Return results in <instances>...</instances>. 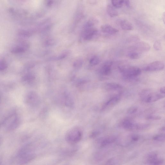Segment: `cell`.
<instances>
[{
    "label": "cell",
    "instance_id": "cell-1",
    "mask_svg": "<svg viewBox=\"0 0 165 165\" xmlns=\"http://www.w3.org/2000/svg\"><path fill=\"white\" fill-rule=\"evenodd\" d=\"M119 69L125 78L127 79H133L141 73L140 68L135 67L122 66L119 67Z\"/></svg>",
    "mask_w": 165,
    "mask_h": 165
},
{
    "label": "cell",
    "instance_id": "cell-2",
    "mask_svg": "<svg viewBox=\"0 0 165 165\" xmlns=\"http://www.w3.org/2000/svg\"><path fill=\"white\" fill-rule=\"evenodd\" d=\"M82 132L77 129L70 131L66 135V141L69 144L75 145L79 142L82 137Z\"/></svg>",
    "mask_w": 165,
    "mask_h": 165
},
{
    "label": "cell",
    "instance_id": "cell-3",
    "mask_svg": "<svg viewBox=\"0 0 165 165\" xmlns=\"http://www.w3.org/2000/svg\"><path fill=\"white\" fill-rule=\"evenodd\" d=\"M164 68V64L163 62L156 61L152 62L147 65L144 69L147 72H155L159 71Z\"/></svg>",
    "mask_w": 165,
    "mask_h": 165
},
{
    "label": "cell",
    "instance_id": "cell-4",
    "mask_svg": "<svg viewBox=\"0 0 165 165\" xmlns=\"http://www.w3.org/2000/svg\"><path fill=\"white\" fill-rule=\"evenodd\" d=\"M120 100L121 97L119 96H115L111 98L104 104L102 107V110L106 112L111 109L120 102Z\"/></svg>",
    "mask_w": 165,
    "mask_h": 165
},
{
    "label": "cell",
    "instance_id": "cell-5",
    "mask_svg": "<svg viewBox=\"0 0 165 165\" xmlns=\"http://www.w3.org/2000/svg\"><path fill=\"white\" fill-rule=\"evenodd\" d=\"M133 50L137 51L146 52L149 51L151 46L149 44L145 42H139L135 44L133 46Z\"/></svg>",
    "mask_w": 165,
    "mask_h": 165
},
{
    "label": "cell",
    "instance_id": "cell-6",
    "mask_svg": "<svg viewBox=\"0 0 165 165\" xmlns=\"http://www.w3.org/2000/svg\"><path fill=\"white\" fill-rule=\"evenodd\" d=\"M36 157L33 153L29 152L18 157V162L20 165H25L33 160Z\"/></svg>",
    "mask_w": 165,
    "mask_h": 165
},
{
    "label": "cell",
    "instance_id": "cell-7",
    "mask_svg": "<svg viewBox=\"0 0 165 165\" xmlns=\"http://www.w3.org/2000/svg\"><path fill=\"white\" fill-rule=\"evenodd\" d=\"M164 94L159 93H153L149 94L146 98V101L147 103L154 102L164 97Z\"/></svg>",
    "mask_w": 165,
    "mask_h": 165
},
{
    "label": "cell",
    "instance_id": "cell-8",
    "mask_svg": "<svg viewBox=\"0 0 165 165\" xmlns=\"http://www.w3.org/2000/svg\"><path fill=\"white\" fill-rule=\"evenodd\" d=\"M113 63L111 61L106 62L103 65L101 69V73L104 76H108L110 75L111 72L112 67Z\"/></svg>",
    "mask_w": 165,
    "mask_h": 165
},
{
    "label": "cell",
    "instance_id": "cell-9",
    "mask_svg": "<svg viewBox=\"0 0 165 165\" xmlns=\"http://www.w3.org/2000/svg\"><path fill=\"white\" fill-rule=\"evenodd\" d=\"M102 31L105 33L110 34H115L119 32V30L109 24H104L101 27Z\"/></svg>",
    "mask_w": 165,
    "mask_h": 165
},
{
    "label": "cell",
    "instance_id": "cell-10",
    "mask_svg": "<svg viewBox=\"0 0 165 165\" xmlns=\"http://www.w3.org/2000/svg\"><path fill=\"white\" fill-rule=\"evenodd\" d=\"M119 24L123 30L130 31L133 29V26L131 23L126 20H121L119 22Z\"/></svg>",
    "mask_w": 165,
    "mask_h": 165
},
{
    "label": "cell",
    "instance_id": "cell-11",
    "mask_svg": "<svg viewBox=\"0 0 165 165\" xmlns=\"http://www.w3.org/2000/svg\"><path fill=\"white\" fill-rule=\"evenodd\" d=\"M116 140V138L114 137H109L103 139L100 144L101 147H104L112 144Z\"/></svg>",
    "mask_w": 165,
    "mask_h": 165
},
{
    "label": "cell",
    "instance_id": "cell-12",
    "mask_svg": "<svg viewBox=\"0 0 165 165\" xmlns=\"http://www.w3.org/2000/svg\"><path fill=\"white\" fill-rule=\"evenodd\" d=\"M122 126L124 128L128 130H131L136 129V125H134L130 121L126 120L122 123Z\"/></svg>",
    "mask_w": 165,
    "mask_h": 165
},
{
    "label": "cell",
    "instance_id": "cell-13",
    "mask_svg": "<svg viewBox=\"0 0 165 165\" xmlns=\"http://www.w3.org/2000/svg\"><path fill=\"white\" fill-rule=\"evenodd\" d=\"M107 10L109 15L111 17L117 16L119 15L118 12L116 8L112 5L110 4L108 5Z\"/></svg>",
    "mask_w": 165,
    "mask_h": 165
},
{
    "label": "cell",
    "instance_id": "cell-14",
    "mask_svg": "<svg viewBox=\"0 0 165 165\" xmlns=\"http://www.w3.org/2000/svg\"><path fill=\"white\" fill-rule=\"evenodd\" d=\"M106 88L109 90H116L121 89L122 88V87L119 84H117L113 82H109L105 86Z\"/></svg>",
    "mask_w": 165,
    "mask_h": 165
},
{
    "label": "cell",
    "instance_id": "cell-15",
    "mask_svg": "<svg viewBox=\"0 0 165 165\" xmlns=\"http://www.w3.org/2000/svg\"><path fill=\"white\" fill-rule=\"evenodd\" d=\"M124 1H112V5L115 8H120L122 7L124 4Z\"/></svg>",
    "mask_w": 165,
    "mask_h": 165
},
{
    "label": "cell",
    "instance_id": "cell-16",
    "mask_svg": "<svg viewBox=\"0 0 165 165\" xmlns=\"http://www.w3.org/2000/svg\"><path fill=\"white\" fill-rule=\"evenodd\" d=\"M128 57L132 60H136L139 57V53L136 51H132L129 53L128 54Z\"/></svg>",
    "mask_w": 165,
    "mask_h": 165
},
{
    "label": "cell",
    "instance_id": "cell-17",
    "mask_svg": "<svg viewBox=\"0 0 165 165\" xmlns=\"http://www.w3.org/2000/svg\"><path fill=\"white\" fill-rule=\"evenodd\" d=\"M153 46H154V48L157 51L160 50L162 48L161 43L160 41L157 40L155 41Z\"/></svg>",
    "mask_w": 165,
    "mask_h": 165
},
{
    "label": "cell",
    "instance_id": "cell-18",
    "mask_svg": "<svg viewBox=\"0 0 165 165\" xmlns=\"http://www.w3.org/2000/svg\"><path fill=\"white\" fill-rule=\"evenodd\" d=\"M100 59L98 56L93 57L91 60L90 63L93 65H96L98 64L100 62Z\"/></svg>",
    "mask_w": 165,
    "mask_h": 165
},
{
    "label": "cell",
    "instance_id": "cell-19",
    "mask_svg": "<svg viewBox=\"0 0 165 165\" xmlns=\"http://www.w3.org/2000/svg\"><path fill=\"white\" fill-rule=\"evenodd\" d=\"M153 139L158 141H163L165 139L164 136L163 134L157 135L153 138Z\"/></svg>",
    "mask_w": 165,
    "mask_h": 165
},
{
    "label": "cell",
    "instance_id": "cell-20",
    "mask_svg": "<svg viewBox=\"0 0 165 165\" xmlns=\"http://www.w3.org/2000/svg\"><path fill=\"white\" fill-rule=\"evenodd\" d=\"M161 119V116L157 115H150L146 118V119L148 120H159Z\"/></svg>",
    "mask_w": 165,
    "mask_h": 165
},
{
    "label": "cell",
    "instance_id": "cell-21",
    "mask_svg": "<svg viewBox=\"0 0 165 165\" xmlns=\"http://www.w3.org/2000/svg\"><path fill=\"white\" fill-rule=\"evenodd\" d=\"M138 110V108L136 107L130 108L127 110V113L129 114H133L136 113Z\"/></svg>",
    "mask_w": 165,
    "mask_h": 165
},
{
    "label": "cell",
    "instance_id": "cell-22",
    "mask_svg": "<svg viewBox=\"0 0 165 165\" xmlns=\"http://www.w3.org/2000/svg\"><path fill=\"white\" fill-rule=\"evenodd\" d=\"M7 67V64L5 62L3 61H0V71L3 70Z\"/></svg>",
    "mask_w": 165,
    "mask_h": 165
},
{
    "label": "cell",
    "instance_id": "cell-23",
    "mask_svg": "<svg viewBox=\"0 0 165 165\" xmlns=\"http://www.w3.org/2000/svg\"><path fill=\"white\" fill-rule=\"evenodd\" d=\"M116 161L114 159H111L106 162L104 165H115Z\"/></svg>",
    "mask_w": 165,
    "mask_h": 165
},
{
    "label": "cell",
    "instance_id": "cell-24",
    "mask_svg": "<svg viewBox=\"0 0 165 165\" xmlns=\"http://www.w3.org/2000/svg\"><path fill=\"white\" fill-rule=\"evenodd\" d=\"M139 136L136 135L132 136L131 137V141L132 142H136L139 139Z\"/></svg>",
    "mask_w": 165,
    "mask_h": 165
},
{
    "label": "cell",
    "instance_id": "cell-25",
    "mask_svg": "<svg viewBox=\"0 0 165 165\" xmlns=\"http://www.w3.org/2000/svg\"><path fill=\"white\" fill-rule=\"evenodd\" d=\"M100 134V133L98 131H95L93 132L91 135L90 137L91 138H95L98 136Z\"/></svg>",
    "mask_w": 165,
    "mask_h": 165
},
{
    "label": "cell",
    "instance_id": "cell-26",
    "mask_svg": "<svg viewBox=\"0 0 165 165\" xmlns=\"http://www.w3.org/2000/svg\"><path fill=\"white\" fill-rule=\"evenodd\" d=\"M124 3L127 7L128 8H130L131 7V4L130 1H124Z\"/></svg>",
    "mask_w": 165,
    "mask_h": 165
},
{
    "label": "cell",
    "instance_id": "cell-27",
    "mask_svg": "<svg viewBox=\"0 0 165 165\" xmlns=\"http://www.w3.org/2000/svg\"><path fill=\"white\" fill-rule=\"evenodd\" d=\"M139 38L136 37H132L130 39V41L132 42L136 41H137V40H139Z\"/></svg>",
    "mask_w": 165,
    "mask_h": 165
},
{
    "label": "cell",
    "instance_id": "cell-28",
    "mask_svg": "<svg viewBox=\"0 0 165 165\" xmlns=\"http://www.w3.org/2000/svg\"><path fill=\"white\" fill-rule=\"evenodd\" d=\"M160 93L162 94H164L165 93V87H162L160 89Z\"/></svg>",
    "mask_w": 165,
    "mask_h": 165
},
{
    "label": "cell",
    "instance_id": "cell-29",
    "mask_svg": "<svg viewBox=\"0 0 165 165\" xmlns=\"http://www.w3.org/2000/svg\"><path fill=\"white\" fill-rule=\"evenodd\" d=\"M160 132L164 133L165 132V127L164 126L162 127L160 130Z\"/></svg>",
    "mask_w": 165,
    "mask_h": 165
},
{
    "label": "cell",
    "instance_id": "cell-30",
    "mask_svg": "<svg viewBox=\"0 0 165 165\" xmlns=\"http://www.w3.org/2000/svg\"><path fill=\"white\" fill-rule=\"evenodd\" d=\"M162 20L163 21V23H164V24L165 23V13H163V15H162Z\"/></svg>",
    "mask_w": 165,
    "mask_h": 165
},
{
    "label": "cell",
    "instance_id": "cell-31",
    "mask_svg": "<svg viewBox=\"0 0 165 165\" xmlns=\"http://www.w3.org/2000/svg\"><path fill=\"white\" fill-rule=\"evenodd\" d=\"M2 158L1 157H0V165H2Z\"/></svg>",
    "mask_w": 165,
    "mask_h": 165
},
{
    "label": "cell",
    "instance_id": "cell-32",
    "mask_svg": "<svg viewBox=\"0 0 165 165\" xmlns=\"http://www.w3.org/2000/svg\"><path fill=\"white\" fill-rule=\"evenodd\" d=\"M0 100H1V97H0Z\"/></svg>",
    "mask_w": 165,
    "mask_h": 165
}]
</instances>
